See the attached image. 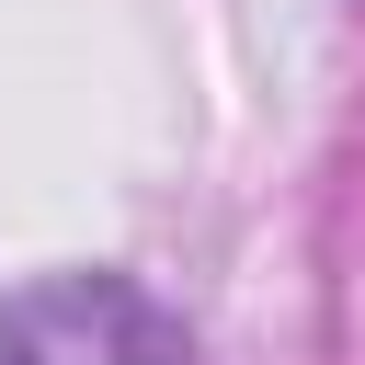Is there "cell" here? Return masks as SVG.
<instances>
[{
  "label": "cell",
  "instance_id": "1",
  "mask_svg": "<svg viewBox=\"0 0 365 365\" xmlns=\"http://www.w3.org/2000/svg\"><path fill=\"white\" fill-rule=\"evenodd\" d=\"M0 365H194V342L137 274H34L0 297Z\"/></svg>",
  "mask_w": 365,
  "mask_h": 365
}]
</instances>
